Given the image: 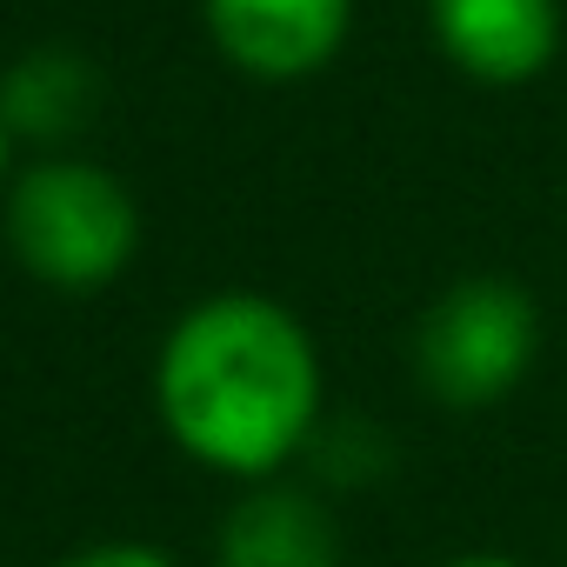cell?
I'll use <instances>...</instances> for the list:
<instances>
[{"mask_svg":"<svg viewBox=\"0 0 567 567\" xmlns=\"http://www.w3.org/2000/svg\"><path fill=\"white\" fill-rule=\"evenodd\" d=\"M214 567H348V534L321 487L308 481H254L214 527Z\"/></svg>","mask_w":567,"mask_h":567,"instance_id":"8992f818","label":"cell"},{"mask_svg":"<svg viewBox=\"0 0 567 567\" xmlns=\"http://www.w3.org/2000/svg\"><path fill=\"white\" fill-rule=\"evenodd\" d=\"M54 567H181V560L154 540H87V547L61 554Z\"/></svg>","mask_w":567,"mask_h":567,"instance_id":"ba28073f","label":"cell"},{"mask_svg":"<svg viewBox=\"0 0 567 567\" xmlns=\"http://www.w3.org/2000/svg\"><path fill=\"white\" fill-rule=\"evenodd\" d=\"M408 361L434 408L487 414L540 361V301L507 274H467L421 308Z\"/></svg>","mask_w":567,"mask_h":567,"instance_id":"3957f363","label":"cell"},{"mask_svg":"<svg viewBox=\"0 0 567 567\" xmlns=\"http://www.w3.org/2000/svg\"><path fill=\"white\" fill-rule=\"evenodd\" d=\"M328 408V374L308 321L260 288L194 301L154 354V414L167 441L220 481L288 474Z\"/></svg>","mask_w":567,"mask_h":567,"instance_id":"6da1fadb","label":"cell"},{"mask_svg":"<svg viewBox=\"0 0 567 567\" xmlns=\"http://www.w3.org/2000/svg\"><path fill=\"white\" fill-rule=\"evenodd\" d=\"M441 567H534V560H514V554H454Z\"/></svg>","mask_w":567,"mask_h":567,"instance_id":"9c48e42d","label":"cell"},{"mask_svg":"<svg viewBox=\"0 0 567 567\" xmlns=\"http://www.w3.org/2000/svg\"><path fill=\"white\" fill-rule=\"evenodd\" d=\"M14 127H8V114H0V187H8V174H14Z\"/></svg>","mask_w":567,"mask_h":567,"instance_id":"30bf717a","label":"cell"},{"mask_svg":"<svg viewBox=\"0 0 567 567\" xmlns=\"http://www.w3.org/2000/svg\"><path fill=\"white\" fill-rule=\"evenodd\" d=\"M0 567H8V560H0Z\"/></svg>","mask_w":567,"mask_h":567,"instance_id":"8fae6325","label":"cell"},{"mask_svg":"<svg viewBox=\"0 0 567 567\" xmlns=\"http://www.w3.org/2000/svg\"><path fill=\"white\" fill-rule=\"evenodd\" d=\"M0 240L41 288L101 295L141 254V200L107 161L81 147L28 154L0 187Z\"/></svg>","mask_w":567,"mask_h":567,"instance_id":"7a4b0ae2","label":"cell"},{"mask_svg":"<svg viewBox=\"0 0 567 567\" xmlns=\"http://www.w3.org/2000/svg\"><path fill=\"white\" fill-rule=\"evenodd\" d=\"M427 34L474 87H527L560 61V0H427Z\"/></svg>","mask_w":567,"mask_h":567,"instance_id":"5b68a950","label":"cell"},{"mask_svg":"<svg viewBox=\"0 0 567 567\" xmlns=\"http://www.w3.org/2000/svg\"><path fill=\"white\" fill-rule=\"evenodd\" d=\"M0 114L28 154H68L101 114V68L74 48H34L0 74Z\"/></svg>","mask_w":567,"mask_h":567,"instance_id":"52a82bcc","label":"cell"},{"mask_svg":"<svg viewBox=\"0 0 567 567\" xmlns=\"http://www.w3.org/2000/svg\"><path fill=\"white\" fill-rule=\"evenodd\" d=\"M200 28L234 74L260 87H295L341 61L354 34V0H200Z\"/></svg>","mask_w":567,"mask_h":567,"instance_id":"277c9868","label":"cell"}]
</instances>
